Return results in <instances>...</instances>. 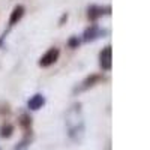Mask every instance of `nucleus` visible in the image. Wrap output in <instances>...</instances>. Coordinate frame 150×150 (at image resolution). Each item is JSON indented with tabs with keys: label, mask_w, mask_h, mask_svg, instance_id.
I'll return each mask as SVG.
<instances>
[{
	"label": "nucleus",
	"mask_w": 150,
	"mask_h": 150,
	"mask_svg": "<svg viewBox=\"0 0 150 150\" xmlns=\"http://www.w3.org/2000/svg\"><path fill=\"white\" fill-rule=\"evenodd\" d=\"M66 128L68 134L74 141H81L84 137V120H83V112L81 105H72L66 112Z\"/></svg>",
	"instance_id": "1"
},
{
	"label": "nucleus",
	"mask_w": 150,
	"mask_h": 150,
	"mask_svg": "<svg viewBox=\"0 0 150 150\" xmlns=\"http://www.w3.org/2000/svg\"><path fill=\"white\" fill-rule=\"evenodd\" d=\"M57 57H59V50L57 48H50L48 51L41 57V60H39V65L41 66H50V65H53L54 62L57 60Z\"/></svg>",
	"instance_id": "2"
},
{
	"label": "nucleus",
	"mask_w": 150,
	"mask_h": 150,
	"mask_svg": "<svg viewBox=\"0 0 150 150\" xmlns=\"http://www.w3.org/2000/svg\"><path fill=\"white\" fill-rule=\"evenodd\" d=\"M99 59H101V66H102V69L110 71V69H111V47H105L102 51H101V56H99Z\"/></svg>",
	"instance_id": "3"
},
{
	"label": "nucleus",
	"mask_w": 150,
	"mask_h": 150,
	"mask_svg": "<svg viewBox=\"0 0 150 150\" xmlns=\"http://www.w3.org/2000/svg\"><path fill=\"white\" fill-rule=\"evenodd\" d=\"M45 104V98L42 95H35L30 101H29V108L30 110H39Z\"/></svg>",
	"instance_id": "4"
},
{
	"label": "nucleus",
	"mask_w": 150,
	"mask_h": 150,
	"mask_svg": "<svg viewBox=\"0 0 150 150\" xmlns=\"http://www.w3.org/2000/svg\"><path fill=\"white\" fill-rule=\"evenodd\" d=\"M24 15V8L23 6H17L11 14V18H9V26H14L15 23H18L21 20V17Z\"/></svg>",
	"instance_id": "5"
},
{
	"label": "nucleus",
	"mask_w": 150,
	"mask_h": 150,
	"mask_svg": "<svg viewBox=\"0 0 150 150\" xmlns=\"http://www.w3.org/2000/svg\"><path fill=\"white\" fill-rule=\"evenodd\" d=\"M104 35V32H101V30H98L96 27H92V29H89L86 33H84V41H92V39H96V38H99V36H102Z\"/></svg>",
	"instance_id": "6"
},
{
	"label": "nucleus",
	"mask_w": 150,
	"mask_h": 150,
	"mask_svg": "<svg viewBox=\"0 0 150 150\" xmlns=\"http://www.w3.org/2000/svg\"><path fill=\"white\" fill-rule=\"evenodd\" d=\"M0 135H2L3 138H8V137H11V135H12V126H11V125H6V126H3Z\"/></svg>",
	"instance_id": "7"
},
{
	"label": "nucleus",
	"mask_w": 150,
	"mask_h": 150,
	"mask_svg": "<svg viewBox=\"0 0 150 150\" xmlns=\"http://www.w3.org/2000/svg\"><path fill=\"white\" fill-rule=\"evenodd\" d=\"M27 147H29V140H24L15 147V150H27Z\"/></svg>",
	"instance_id": "8"
}]
</instances>
